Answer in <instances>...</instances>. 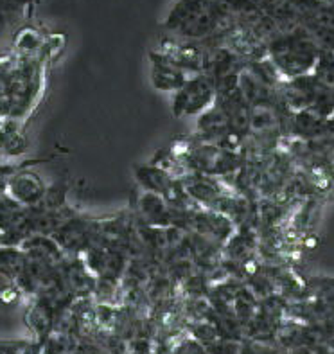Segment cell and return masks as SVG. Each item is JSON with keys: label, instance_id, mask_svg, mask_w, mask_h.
<instances>
[{"label": "cell", "instance_id": "obj_13", "mask_svg": "<svg viewBox=\"0 0 334 354\" xmlns=\"http://www.w3.org/2000/svg\"><path fill=\"white\" fill-rule=\"evenodd\" d=\"M313 76L318 77L331 90H334V53L326 49L320 50L317 65L313 68Z\"/></svg>", "mask_w": 334, "mask_h": 354}, {"label": "cell", "instance_id": "obj_19", "mask_svg": "<svg viewBox=\"0 0 334 354\" xmlns=\"http://www.w3.org/2000/svg\"><path fill=\"white\" fill-rule=\"evenodd\" d=\"M72 354H77V353H72Z\"/></svg>", "mask_w": 334, "mask_h": 354}, {"label": "cell", "instance_id": "obj_4", "mask_svg": "<svg viewBox=\"0 0 334 354\" xmlns=\"http://www.w3.org/2000/svg\"><path fill=\"white\" fill-rule=\"evenodd\" d=\"M322 47L306 29L295 24L266 44V59L282 81L313 74Z\"/></svg>", "mask_w": 334, "mask_h": 354}, {"label": "cell", "instance_id": "obj_15", "mask_svg": "<svg viewBox=\"0 0 334 354\" xmlns=\"http://www.w3.org/2000/svg\"><path fill=\"white\" fill-rule=\"evenodd\" d=\"M33 160H11V162H0V198L6 194V187H8L11 176L17 173L18 169H22L24 166L31 164Z\"/></svg>", "mask_w": 334, "mask_h": 354}, {"label": "cell", "instance_id": "obj_17", "mask_svg": "<svg viewBox=\"0 0 334 354\" xmlns=\"http://www.w3.org/2000/svg\"><path fill=\"white\" fill-rule=\"evenodd\" d=\"M250 4H254L255 8L263 9V11H272V9L281 8V6L288 4L290 0H248Z\"/></svg>", "mask_w": 334, "mask_h": 354}, {"label": "cell", "instance_id": "obj_10", "mask_svg": "<svg viewBox=\"0 0 334 354\" xmlns=\"http://www.w3.org/2000/svg\"><path fill=\"white\" fill-rule=\"evenodd\" d=\"M192 76H196V74H191L189 71L180 67L178 63L173 62L169 56H165L162 50H149V77H151L153 88L158 92L174 94Z\"/></svg>", "mask_w": 334, "mask_h": 354}, {"label": "cell", "instance_id": "obj_11", "mask_svg": "<svg viewBox=\"0 0 334 354\" xmlns=\"http://www.w3.org/2000/svg\"><path fill=\"white\" fill-rule=\"evenodd\" d=\"M26 124L13 121H0V162H11L26 155L29 139Z\"/></svg>", "mask_w": 334, "mask_h": 354}, {"label": "cell", "instance_id": "obj_5", "mask_svg": "<svg viewBox=\"0 0 334 354\" xmlns=\"http://www.w3.org/2000/svg\"><path fill=\"white\" fill-rule=\"evenodd\" d=\"M50 238L58 243L67 256H83L90 248L99 245L101 218H92L77 212L53 232Z\"/></svg>", "mask_w": 334, "mask_h": 354}, {"label": "cell", "instance_id": "obj_18", "mask_svg": "<svg viewBox=\"0 0 334 354\" xmlns=\"http://www.w3.org/2000/svg\"><path fill=\"white\" fill-rule=\"evenodd\" d=\"M329 122H331V128H333V133H334V113L329 117Z\"/></svg>", "mask_w": 334, "mask_h": 354}, {"label": "cell", "instance_id": "obj_16", "mask_svg": "<svg viewBox=\"0 0 334 354\" xmlns=\"http://www.w3.org/2000/svg\"><path fill=\"white\" fill-rule=\"evenodd\" d=\"M290 354H334V347H331V346L300 347V349L290 351Z\"/></svg>", "mask_w": 334, "mask_h": 354}, {"label": "cell", "instance_id": "obj_6", "mask_svg": "<svg viewBox=\"0 0 334 354\" xmlns=\"http://www.w3.org/2000/svg\"><path fill=\"white\" fill-rule=\"evenodd\" d=\"M218 99V92L209 76L196 74L189 77L173 94L171 101V112L176 119H187V117H200L205 113Z\"/></svg>", "mask_w": 334, "mask_h": 354}, {"label": "cell", "instance_id": "obj_2", "mask_svg": "<svg viewBox=\"0 0 334 354\" xmlns=\"http://www.w3.org/2000/svg\"><path fill=\"white\" fill-rule=\"evenodd\" d=\"M162 27L176 40L207 41L234 27V22L225 9L210 0H174Z\"/></svg>", "mask_w": 334, "mask_h": 354}, {"label": "cell", "instance_id": "obj_7", "mask_svg": "<svg viewBox=\"0 0 334 354\" xmlns=\"http://www.w3.org/2000/svg\"><path fill=\"white\" fill-rule=\"evenodd\" d=\"M24 252L18 245H0V306L15 308L26 301L20 290Z\"/></svg>", "mask_w": 334, "mask_h": 354}, {"label": "cell", "instance_id": "obj_3", "mask_svg": "<svg viewBox=\"0 0 334 354\" xmlns=\"http://www.w3.org/2000/svg\"><path fill=\"white\" fill-rule=\"evenodd\" d=\"M169 157L178 164L180 178L187 173L218 176V178H232L243 167L245 158L241 151L219 148L198 137L196 133L189 139L174 142L169 149Z\"/></svg>", "mask_w": 334, "mask_h": 354}, {"label": "cell", "instance_id": "obj_8", "mask_svg": "<svg viewBox=\"0 0 334 354\" xmlns=\"http://www.w3.org/2000/svg\"><path fill=\"white\" fill-rule=\"evenodd\" d=\"M44 160H33L31 164L24 166L22 169H18L11 180H9L8 187H6V194L11 200L18 202L20 205L26 207H35L38 203L44 202L45 194L49 191V184H45V180L41 178L33 166L40 164Z\"/></svg>", "mask_w": 334, "mask_h": 354}, {"label": "cell", "instance_id": "obj_9", "mask_svg": "<svg viewBox=\"0 0 334 354\" xmlns=\"http://www.w3.org/2000/svg\"><path fill=\"white\" fill-rule=\"evenodd\" d=\"M83 261L98 281L120 283L129 265V256L122 250L94 247L83 254Z\"/></svg>", "mask_w": 334, "mask_h": 354}, {"label": "cell", "instance_id": "obj_12", "mask_svg": "<svg viewBox=\"0 0 334 354\" xmlns=\"http://www.w3.org/2000/svg\"><path fill=\"white\" fill-rule=\"evenodd\" d=\"M40 0H0V24L29 20Z\"/></svg>", "mask_w": 334, "mask_h": 354}, {"label": "cell", "instance_id": "obj_14", "mask_svg": "<svg viewBox=\"0 0 334 354\" xmlns=\"http://www.w3.org/2000/svg\"><path fill=\"white\" fill-rule=\"evenodd\" d=\"M0 354H41V346L36 340H0Z\"/></svg>", "mask_w": 334, "mask_h": 354}, {"label": "cell", "instance_id": "obj_1", "mask_svg": "<svg viewBox=\"0 0 334 354\" xmlns=\"http://www.w3.org/2000/svg\"><path fill=\"white\" fill-rule=\"evenodd\" d=\"M54 62L13 49L0 54V121L27 126L44 103Z\"/></svg>", "mask_w": 334, "mask_h": 354}]
</instances>
